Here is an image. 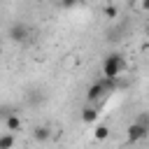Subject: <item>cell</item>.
<instances>
[{
	"label": "cell",
	"mask_w": 149,
	"mask_h": 149,
	"mask_svg": "<svg viewBox=\"0 0 149 149\" xmlns=\"http://www.w3.org/2000/svg\"><path fill=\"white\" fill-rule=\"evenodd\" d=\"M126 68H128V63L121 54H109L102 61V79H119Z\"/></svg>",
	"instance_id": "obj_1"
},
{
	"label": "cell",
	"mask_w": 149,
	"mask_h": 149,
	"mask_svg": "<svg viewBox=\"0 0 149 149\" xmlns=\"http://www.w3.org/2000/svg\"><path fill=\"white\" fill-rule=\"evenodd\" d=\"M147 135H149V126H144V123H137V121H133V123L128 126V130H126V137H128V142H130V144H135V142H142Z\"/></svg>",
	"instance_id": "obj_2"
},
{
	"label": "cell",
	"mask_w": 149,
	"mask_h": 149,
	"mask_svg": "<svg viewBox=\"0 0 149 149\" xmlns=\"http://www.w3.org/2000/svg\"><path fill=\"white\" fill-rule=\"evenodd\" d=\"M9 40L16 42V44H26L30 40V28L26 23H12L9 28Z\"/></svg>",
	"instance_id": "obj_3"
},
{
	"label": "cell",
	"mask_w": 149,
	"mask_h": 149,
	"mask_svg": "<svg viewBox=\"0 0 149 149\" xmlns=\"http://www.w3.org/2000/svg\"><path fill=\"white\" fill-rule=\"evenodd\" d=\"M98 116H100V112H98V105H86L84 109H81V121L84 123H95L98 121Z\"/></svg>",
	"instance_id": "obj_4"
},
{
	"label": "cell",
	"mask_w": 149,
	"mask_h": 149,
	"mask_svg": "<svg viewBox=\"0 0 149 149\" xmlns=\"http://www.w3.org/2000/svg\"><path fill=\"white\" fill-rule=\"evenodd\" d=\"M5 128H7V133H19L21 128H23V121L16 116V114H7V119H5Z\"/></svg>",
	"instance_id": "obj_5"
},
{
	"label": "cell",
	"mask_w": 149,
	"mask_h": 149,
	"mask_svg": "<svg viewBox=\"0 0 149 149\" xmlns=\"http://www.w3.org/2000/svg\"><path fill=\"white\" fill-rule=\"evenodd\" d=\"M33 137H35L37 142H44V140H49V137H51V128H49V126H35Z\"/></svg>",
	"instance_id": "obj_6"
},
{
	"label": "cell",
	"mask_w": 149,
	"mask_h": 149,
	"mask_svg": "<svg viewBox=\"0 0 149 149\" xmlns=\"http://www.w3.org/2000/svg\"><path fill=\"white\" fill-rule=\"evenodd\" d=\"M109 137V128L105 126V123H100V126H95L93 128V140H98V142H105Z\"/></svg>",
	"instance_id": "obj_7"
},
{
	"label": "cell",
	"mask_w": 149,
	"mask_h": 149,
	"mask_svg": "<svg viewBox=\"0 0 149 149\" xmlns=\"http://www.w3.org/2000/svg\"><path fill=\"white\" fill-rule=\"evenodd\" d=\"M14 147V135L12 133H2L0 135V149H12Z\"/></svg>",
	"instance_id": "obj_8"
},
{
	"label": "cell",
	"mask_w": 149,
	"mask_h": 149,
	"mask_svg": "<svg viewBox=\"0 0 149 149\" xmlns=\"http://www.w3.org/2000/svg\"><path fill=\"white\" fill-rule=\"evenodd\" d=\"M102 14H105V19H116V16H119V9H116L114 5H105V7H102Z\"/></svg>",
	"instance_id": "obj_9"
},
{
	"label": "cell",
	"mask_w": 149,
	"mask_h": 149,
	"mask_svg": "<svg viewBox=\"0 0 149 149\" xmlns=\"http://www.w3.org/2000/svg\"><path fill=\"white\" fill-rule=\"evenodd\" d=\"M135 121H137V123H144V126H149V114H147V112H142V114H140Z\"/></svg>",
	"instance_id": "obj_10"
},
{
	"label": "cell",
	"mask_w": 149,
	"mask_h": 149,
	"mask_svg": "<svg viewBox=\"0 0 149 149\" xmlns=\"http://www.w3.org/2000/svg\"><path fill=\"white\" fill-rule=\"evenodd\" d=\"M65 7H72V5H77V2H81V0H61Z\"/></svg>",
	"instance_id": "obj_11"
},
{
	"label": "cell",
	"mask_w": 149,
	"mask_h": 149,
	"mask_svg": "<svg viewBox=\"0 0 149 149\" xmlns=\"http://www.w3.org/2000/svg\"><path fill=\"white\" fill-rule=\"evenodd\" d=\"M142 9H144V12H149V0H142Z\"/></svg>",
	"instance_id": "obj_12"
},
{
	"label": "cell",
	"mask_w": 149,
	"mask_h": 149,
	"mask_svg": "<svg viewBox=\"0 0 149 149\" xmlns=\"http://www.w3.org/2000/svg\"><path fill=\"white\" fill-rule=\"evenodd\" d=\"M147 37H149V26H147Z\"/></svg>",
	"instance_id": "obj_13"
}]
</instances>
